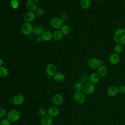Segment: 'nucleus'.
<instances>
[{
  "mask_svg": "<svg viewBox=\"0 0 125 125\" xmlns=\"http://www.w3.org/2000/svg\"><path fill=\"white\" fill-rule=\"evenodd\" d=\"M113 39L117 44L125 45V29L124 28L117 29L114 34Z\"/></svg>",
  "mask_w": 125,
  "mask_h": 125,
  "instance_id": "obj_1",
  "label": "nucleus"
},
{
  "mask_svg": "<svg viewBox=\"0 0 125 125\" xmlns=\"http://www.w3.org/2000/svg\"><path fill=\"white\" fill-rule=\"evenodd\" d=\"M6 116L11 123H15L20 120L21 114L17 109H11L7 113Z\"/></svg>",
  "mask_w": 125,
  "mask_h": 125,
  "instance_id": "obj_2",
  "label": "nucleus"
},
{
  "mask_svg": "<svg viewBox=\"0 0 125 125\" xmlns=\"http://www.w3.org/2000/svg\"><path fill=\"white\" fill-rule=\"evenodd\" d=\"M87 64L91 69H97L101 65L104 64V61L101 59L92 57L88 60Z\"/></svg>",
  "mask_w": 125,
  "mask_h": 125,
  "instance_id": "obj_3",
  "label": "nucleus"
},
{
  "mask_svg": "<svg viewBox=\"0 0 125 125\" xmlns=\"http://www.w3.org/2000/svg\"><path fill=\"white\" fill-rule=\"evenodd\" d=\"M95 84L90 82H88L83 85L82 92L85 95H91L95 92Z\"/></svg>",
  "mask_w": 125,
  "mask_h": 125,
  "instance_id": "obj_4",
  "label": "nucleus"
},
{
  "mask_svg": "<svg viewBox=\"0 0 125 125\" xmlns=\"http://www.w3.org/2000/svg\"><path fill=\"white\" fill-rule=\"evenodd\" d=\"M33 26L31 23L25 22L21 25V30L23 35L27 36L33 32Z\"/></svg>",
  "mask_w": 125,
  "mask_h": 125,
  "instance_id": "obj_5",
  "label": "nucleus"
},
{
  "mask_svg": "<svg viewBox=\"0 0 125 125\" xmlns=\"http://www.w3.org/2000/svg\"><path fill=\"white\" fill-rule=\"evenodd\" d=\"M73 100L77 104H83L86 100L85 95L82 91L75 92L73 95Z\"/></svg>",
  "mask_w": 125,
  "mask_h": 125,
  "instance_id": "obj_6",
  "label": "nucleus"
},
{
  "mask_svg": "<svg viewBox=\"0 0 125 125\" xmlns=\"http://www.w3.org/2000/svg\"><path fill=\"white\" fill-rule=\"evenodd\" d=\"M50 25L51 26L56 29H60L62 26L63 24V20L59 17H54L51 19L50 21Z\"/></svg>",
  "mask_w": 125,
  "mask_h": 125,
  "instance_id": "obj_7",
  "label": "nucleus"
},
{
  "mask_svg": "<svg viewBox=\"0 0 125 125\" xmlns=\"http://www.w3.org/2000/svg\"><path fill=\"white\" fill-rule=\"evenodd\" d=\"M63 96L60 93H56L54 94L52 98V102L56 106L61 105L63 103Z\"/></svg>",
  "mask_w": 125,
  "mask_h": 125,
  "instance_id": "obj_8",
  "label": "nucleus"
},
{
  "mask_svg": "<svg viewBox=\"0 0 125 125\" xmlns=\"http://www.w3.org/2000/svg\"><path fill=\"white\" fill-rule=\"evenodd\" d=\"M36 17V15L34 11H28L25 13L23 16V20L25 22L31 23L33 21Z\"/></svg>",
  "mask_w": 125,
  "mask_h": 125,
  "instance_id": "obj_9",
  "label": "nucleus"
},
{
  "mask_svg": "<svg viewBox=\"0 0 125 125\" xmlns=\"http://www.w3.org/2000/svg\"><path fill=\"white\" fill-rule=\"evenodd\" d=\"M45 71L48 76L53 77L54 75L57 72V68L54 64L49 63L46 66Z\"/></svg>",
  "mask_w": 125,
  "mask_h": 125,
  "instance_id": "obj_10",
  "label": "nucleus"
},
{
  "mask_svg": "<svg viewBox=\"0 0 125 125\" xmlns=\"http://www.w3.org/2000/svg\"><path fill=\"white\" fill-rule=\"evenodd\" d=\"M24 101V98L23 96L21 94H18L15 95L12 98V103L17 106L22 104Z\"/></svg>",
  "mask_w": 125,
  "mask_h": 125,
  "instance_id": "obj_11",
  "label": "nucleus"
},
{
  "mask_svg": "<svg viewBox=\"0 0 125 125\" xmlns=\"http://www.w3.org/2000/svg\"><path fill=\"white\" fill-rule=\"evenodd\" d=\"M38 6V0H27L26 7L29 11H35Z\"/></svg>",
  "mask_w": 125,
  "mask_h": 125,
  "instance_id": "obj_12",
  "label": "nucleus"
},
{
  "mask_svg": "<svg viewBox=\"0 0 125 125\" xmlns=\"http://www.w3.org/2000/svg\"><path fill=\"white\" fill-rule=\"evenodd\" d=\"M109 62L110 64L113 65H117L119 63L120 61V57L119 54L115 52L112 53L109 56Z\"/></svg>",
  "mask_w": 125,
  "mask_h": 125,
  "instance_id": "obj_13",
  "label": "nucleus"
},
{
  "mask_svg": "<svg viewBox=\"0 0 125 125\" xmlns=\"http://www.w3.org/2000/svg\"><path fill=\"white\" fill-rule=\"evenodd\" d=\"M118 93V87L116 85H111L107 90V95L111 97H115Z\"/></svg>",
  "mask_w": 125,
  "mask_h": 125,
  "instance_id": "obj_14",
  "label": "nucleus"
},
{
  "mask_svg": "<svg viewBox=\"0 0 125 125\" xmlns=\"http://www.w3.org/2000/svg\"><path fill=\"white\" fill-rule=\"evenodd\" d=\"M53 122V117L47 114L42 117L40 123L41 125H52Z\"/></svg>",
  "mask_w": 125,
  "mask_h": 125,
  "instance_id": "obj_15",
  "label": "nucleus"
},
{
  "mask_svg": "<svg viewBox=\"0 0 125 125\" xmlns=\"http://www.w3.org/2000/svg\"><path fill=\"white\" fill-rule=\"evenodd\" d=\"M60 114V110L57 106H51L47 110V114L52 117L57 116Z\"/></svg>",
  "mask_w": 125,
  "mask_h": 125,
  "instance_id": "obj_16",
  "label": "nucleus"
},
{
  "mask_svg": "<svg viewBox=\"0 0 125 125\" xmlns=\"http://www.w3.org/2000/svg\"><path fill=\"white\" fill-rule=\"evenodd\" d=\"M97 70V72L100 76V77H104L108 74L107 67L104 64L101 65Z\"/></svg>",
  "mask_w": 125,
  "mask_h": 125,
  "instance_id": "obj_17",
  "label": "nucleus"
},
{
  "mask_svg": "<svg viewBox=\"0 0 125 125\" xmlns=\"http://www.w3.org/2000/svg\"><path fill=\"white\" fill-rule=\"evenodd\" d=\"M44 30L43 27L40 24H36L33 26V33L37 36H41L44 32Z\"/></svg>",
  "mask_w": 125,
  "mask_h": 125,
  "instance_id": "obj_18",
  "label": "nucleus"
},
{
  "mask_svg": "<svg viewBox=\"0 0 125 125\" xmlns=\"http://www.w3.org/2000/svg\"><path fill=\"white\" fill-rule=\"evenodd\" d=\"M100 79V76L97 72H93L89 76V82L95 84L97 83Z\"/></svg>",
  "mask_w": 125,
  "mask_h": 125,
  "instance_id": "obj_19",
  "label": "nucleus"
},
{
  "mask_svg": "<svg viewBox=\"0 0 125 125\" xmlns=\"http://www.w3.org/2000/svg\"><path fill=\"white\" fill-rule=\"evenodd\" d=\"M42 41L44 42H49L53 39L52 33L48 30L44 31V32L41 35Z\"/></svg>",
  "mask_w": 125,
  "mask_h": 125,
  "instance_id": "obj_20",
  "label": "nucleus"
},
{
  "mask_svg": "<svg viewBox=\"0 0 125 125\" xmlns=\"http://www.w3.org/2000/svg\"><path fill=\"white\" fill-rule=\"evenodd\" d=\"M53 39L56 41H60L62 40L63 35L60 29L55 30L53 33Z\"/></svg>",
  "mask_w": 125,
  "mask_h": 125,
  "instance_id": "obj_21",
  "label": "nucleus"
},
{
  "mask_svg": "<svg viewBox=\"0 0 125 125\" xmlns=\"http://www.w3.org/2000/svg\"><path fill=\"white\" fill-rule=\"evenodd\" d=\"M54 81L56 83H62L65 79L64 75L61 72H57L53 77Z\"/></svg>",
  "mask_w": 125,
  "mask_h": 125,
  "instance_id": "obj_22",
  "label": "nucleus"
},
{
  "mask_svg": "<svg viewBox=\"0 0 125 125\" xmlns=\"http://www.w3.org/2000/svg\"><path fill=\"white\" fill-rule=\"evenodd\" d=\"M80 5L82 8L88 9L91 5V0H80Z\"/></svg>",
  "mask_w": 125,
  "mask_h": 125,
  "instance_id": "obj_23",
  "label": "nucleus"
},
{
  "mask_svg": "<svg viewBox=\"0 0 125 125\" xmlns=\"http://www.w3.org/2000/svg\"><path fill=\"white\" fill-rule=\"evenodd\" d=\"M9 75V70L8 69L2 66L0 67V78L4 79L8 77Z\"/></svg>",
  "mask_w": 125,
  "mask_h": 125,
  "instance_id": "obj_24",
  "label": "nucleus"
},
{
  "mask_svg": "<svg viewBox=\"0 0 125 125\" xmlns=\"http://www.w3.org/2000/svg\"><path fill=\"white\" fill-rule=\"evenodd\" d=\"M60 30L63 35H67L71 32V28L68 24H63L60 28Z\"/></svg>",
  "mask_w": 125,
  "mask_h": 125,
  "instance_id": "obj_25",
  "label": "nucleus"
},
{
  "mask_svg": "<svg viewBox=\"0 0 125 125\" xmlns=\"http://www.w3.org/2000/svg\"><path fill=\"white\" fill-rule=\"evenodd\" d=\"M83 88V84L81 82H76L74 85V89L75 92L82 91Z\"/></svg>",
  "mask_w": 125,
  "mask_h": 125,
  "instance_id": "obj_26",
  "label": "nucleus"
},
{
  "mask_svg": "<svg viewBox=\"0 0 125 125\" xmlns=\"http://www.w3.org/2000/svg\"><path fill=\"white\" fill-rule=\"evenodd\" d=\"M123 50H124V48L123 45L119 44H117V45H116L114 48V52L118 54L122 53L123 51Z\"/></svg>",
  "mask_w": 125,
  "mask_h": 125,
  "instance_id": "obj_27",
  "label": "nucleus"
},
{
  "mask_svg": "<svg viewBox=\"0 0 125 125\" xmlns=\"http://www.w3.org/2000/svg\"><path fill=\"white\" fill-rule=\"evenodd\" d=\"M10 4L13 9H17L19 7V2L18 0H11L10 1Z\"/></svg>",
  "mask_w": 125,
  "mask_h": 125,
  "instance_id": "obj_28",
  "label": "nucleus"
},
{
  "mask_svg": "<svg viewBox=\"0 0 125 125\" xmlns=\"http://www.w3.org/2000/svg\"><path fill=\"white\" fill-rule=\"evenodd\" d=\"M36 16H42L44 13V11L43 8L41 7H38L37 9L34 11Z\"/></svg>",
  "mask_w": 125,
  "mask_h": 125,
  "instance_id": "obj_29",
  "label": "nucleus"
},
{
  "mask_svg": "<svg viewBox=\"0 0 125 125\" xmlns=\"http://www.w3.org/2000/svg\"><path fill=\"white\" fill-rule=\"evenodd\" d=\"M11 122L7 118H4L0 121V125H11Z\"/></svg>",
  "mask_w": 125,
  "mask_h": 125,
  "instance_id": "obj_30",
  "label": "nucleus"
},
{
  "mask_svg": "<svg viewBox=\"0 0 125 125\" xmlns=\"http://www.w3.org/2000/svg\"><path fill=\"white\" fill-rule=\"evenodd\" d=\"M38 113L39 115L42 117L47 115V111H46V110L44 108H40L38 110Z\"/></svg>",
  "mask_w": 125,
  "mask_h": 125,
  "instance_id": "obj_31",
  "label": "nucleus"
},
{
  "mask_svg": "<svg viewBox=\"0 0 125 125\" xmlns=\"http://www.w3.org/2000/svg\"><path fill=\"white\" fill-rule=\"evenodd\" d=\"M6 111L5 108L2 107H0V119L4 118L6 116Z\"/></svg>",
  "mask_w": 125,
  "mask_h": 125,
  "instance_id": "obj_32",
  "label": "nucleus"
},
{
  "mask_svg": "<svg viewBox=\"0 0 125 125\" xmlns=\"http://www.w3.org/2000/svg\"><path fill=\"white\" fill-rule=\"evenodd\" d=\"M118 92H119V93L121 94H125V85H122L118 87Z\"/></svg>",
  "mask_w": 125,
  "mask_h": 125,
  "instance_id": "obj_33",
  "label": "nucleus"
},
{
  "mask_svg": "<svg viewBox=\"0 0 125 125\" xmlns=\"http://www.w3.org/2000/svg\"><path fill=\"white\" fill-rule=\"evenodd\" d=\"M36 40L37 42H41L42 41V37L41 36H38L36 39Z\"/></svg>",
  "mask_w": 125,
  "mask_h": 125,
  "instance_id": "obj_34",
  "label": "nucleus"
},
{
  "mask_svg": "<svg viewBox=\"0 0 125 125\" xmlns=\"http://www.w3.org/2000/svg\"><path fill=\"white\" fill-rule=\"evenodd\" d=\"M3 63H4V62L3 60L1 58H0V67L2 66L3 65Z\"/></svg>",
  "mask_w": 125,
  "mask_h": 125,
  "instance_id": "obj_35",
  "label": "nucleus"
},
{
  "mask_svg": "<svg viewBox=\"0 0 125 125\" xmlns=\"http://www.w3.org/2000/svg\"><path fill=\"white\" fill-rule=\"evenodd\" d=\"M51 77H51V76H48V75H47V79H50L51 78Z\"/></svg>",
  "mask_w": 125,
  "mask_h": 125,
  "instance_id": "obj_36",
  "label": "nucleus"
},
{
  "mask_svg": "<svg viewBox=\"0 0 125 125\" xmlns=\"http://www.w3.org/2000/svg\"><path fill=\"white\" fill-rule=\"evenodd\" d=\"M94 0L97 1H101V0Z\"/></svg>",
  "mask_w": 125,
  "mask_h": 125,
  "instance_id": "obj_37",
  "label": "nucleus"
}]
</instances>
